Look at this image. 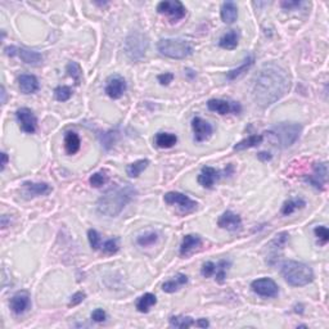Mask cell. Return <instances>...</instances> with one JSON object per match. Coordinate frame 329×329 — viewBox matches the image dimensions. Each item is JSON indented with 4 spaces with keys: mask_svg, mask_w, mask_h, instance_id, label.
<instances>
[{
    "mask_svg": "<svg viewBox=\"0 0 329 329\" xmlns=\"http://www.w3.org/2000/svg\"><path fill=\"white\" fill-rule=\"evenodd\" d=\"M291 88V80L287 71L281 66L269 63L261 67L252 81V98L257 106L269 107Z\"/></svg>",
    "mask_w": 329,
    "mask_h": 329,
    "instance_id": "obj_1",
    "label": "cell"
},
{
    "mask_svg": "<svg viewBox=\"0 0 329 329\" xmlns=\"http://www.w3.org/2000/svg\"><path fill=\"white\" fill-rule=\"evenodd\" d=\"M137 190L131 185H116L108 189L104 194L98 199L96 210L98 212L108 217H116L120 215L125 206L135 197Z\"/></svg>",
    "mask_w": 329,
    "mask_h": 329,
    "instance_id": "obj_2",
    "label": "cell"
},
{
    "mask_svg": "<svg viewBox=\"0 0 329 329\" xmlns=\"http://www.w3.org/2000/svg\"><path fill=\"white\" fill-rule=\"evenodd\" d=\"M282 275L289 285L304 287L314 281V273L308 265L298 261L288 260L282 264Z\"/></svg>",
    "mask_w": 329,
    "mask_h": 329,
    "instance_id": "obj_3",
    "label": "cell"
},
{
    "mask_svg": "<svg viewBox=\"0 0 329 329\" xmlns=\"http://www.w3.org/2000/svg\"><path fill=\"white\" fill-rule=\"evenodd\" d=\"M302 126L296 122H281L269 130L270 137L275 139L281 148H288L293 145L301 135Z\"/></svg>",
    "mask_w": 329,
    "mask_h": 329,
    "instance_id": "obj_4",
    "label": "cell"
},
{
    "mask_svg": "<svg viewBox=\"0 0 329 329\" xmlns=\"http://www.w3.org/2000/svg\"><path fill=\"white\" fill-rule=\"evenodd\" d=\"M158 51L172 59H184L193 53V47L183 39H162L157 44Z\"/></svg>",
    "mask_w": 329,
    "mask_h": 329,
    "instance_id": "obj_5",
    "label": "cell"
},
{
    "mask_svg": "<svg viewBox=\"0 0 329 329\" xmlns=\"http://www.w3.org/2000/svg\"><path fill=\"white\" fill-rule=\"evenodd\" d=\"M147 48H148V40L143 34L134 32V34H131L130 36L126 39L125 49H126L127 55H129L131 59H134V61L141 59L144 55V53H145V50H147Z\"/></svg>",
    "mask_w": 329,
    "mask_h": 329,
    "instance_id": "obj_6",
    "label": "cell"
},
{
    "mask_svg": "<svg viewBox=\"0 0 329 329\" xmlns=\"http://www.w3.org/2000/svg\"><path fill=\"white\" fill-rule=\"evenodd\" d=\"M157 12L160 14H166V16H168L172 22H178V21L185 17L187 9H185L182 1H179V0H174V1L164 0V1L158 3Z\"/></svg>",
    "mask_w": 329,
    "mask_h": 329,
    "instance_id": "obj_7",
    "label": "cell"
},
{
    "mask_svg": "<svg viewBox=\"0 0 329 329\" xmlns=\"http://www.w3.org/2000/svg\"><path fill=\"white\" fill-rule=\"evenodd\" d=\"M164 202L167 205H176L179 209L182 210L183 212H192L194 210H197L198 203L190 199L188 195L183 194L179 192H168L164 194Z\"/></svg>",
    "mask_w": 329,
    "mask_h": 329,
    "instance_id": "obj_8",
    "label": "cell"
},
{
    "mask_svg": "<svg viewBox=\"0 0 329 329\" xmlns=\"http://www.w3.org/2000/svg\"><path fill=\"white\" fill-rule=\"evenodd\" d=\"M251 289L261 297H277L279 287L270 278H260L251 283Z\"/></svg>",
    "mask_w": 329,
    "mask_h": 329,
    "instance_id": "obj_9",
    "label": "cell"
},
{
    "mask_svg": "<svg viewBox=\"0 0 329 329\" xmlns=\"http://www.w3.org/2000/svg\"><path fill=\"white\" fill-rule=\"evenodd\" d=\"M5 53L9 57H18L21 58L24 63H27V65H32V66H38L40 65V62L43 61V57H41L40 53L35 50H28V49L24 48H18V47H8L5 48Z\"/></svg>",
    "mask_w": 329,
    "mask_h": 329,
    "instance_id": "obj_10",
    "label": "cell"
},
{
    "mask_svg": "<svg viewBox=\"0 0 329 329\" xmlns=\"http://www.w3.org/2000/svg\"><path fill=\"white\" fill-rule=\"evenodd\" d=\"M16 117H17L21 129L24 133L34 134L36 131V129H38V120H36V116H35L34 112L30 108H26V107L20 108L16 112Z\"/></svg>",
    "mask_w": 329,
    "mask_h": 329,
    "instance_id": "obj_11",
    "label": "cell"
},
{
    "mask_svg": "<svg viewBox=\"0 0 329 329\" xmlns=\"http://www.w3.org/2000/svg\"><path fill=\"white\" fill-rule=\"evenodd\" d=\"M125 92H126V81L120 75L111 76L110 79L107 80L106 93L110 98L118 99V98L123 95Z\"/></svg>",
    "mask_w": 329,
    "mask_h": 329,
    "instance_id": "obj_12",
    "label": "cell"
},
{
    "mask_svg": "<svg viewBox=\"0 0 329 329\" xmlns=\"http://www.w3.org/2000/svg\"><path fill=\"white\" fill-rule=\"evenodd\" d=\"M207 107L210 111L219 113V115H228L230 112L239 113L240 106L239 103L228 102L224 99H211L207 102Z\"/></svg>",
    "mask_w": 329,
    "mask_h": 329,
    "instance_id": "obj_13",
    "label": "cell"
},
{
    "mask_svg": "<svg viewBox=\"0 0 329 329\" xmlns=\"http://www.w3.org/2000/svg\"><path fill=\"white\" fill-rule=\"evenodd\" d=\"M192 129L194 133L195 141H205L212 135V126L201 117H194L192 120Z\"/></svg>",
    "mask_w": 329,
    "mask_h": 329,
    "instance_id": "obj_14",
    "label": "cell"
},
{
    "mask_svg": "<svg viewBox=\"0 0 329 329\" xmlns=\"http://www.w3.org/2000/svg\"><path fill=\"white\" fill-rule=\"evenodd\" d=\"M9 306L10 310H12L14 314H17V315H21V314H24V312L27 311L31 306V300L28 292L26 291L17 292L13 297L10 298Z\"/></svg>",
    "mask_w": 329,
    "mask_h": 329,
    "instance_id": "obj_15",
    "label": "cell"
},
{
    "mask_svg": "<svg viewBox=\"0 0 329 329\" xmlns=\"http://www.w3.org/2000/svg\"><path fill=\"white\" fill-rule=\"evenodd\" d=\"M327 175H328L327 164H324V162L323 164H316L314 166L312 174L308 175V178H306V182L310 183L316 189H323L324 184L327 183Z\"/></svg>",
    "mask_w": 329,
    "mask_h": 329,
    "instance_id": "obj_16",
    "label": "cell"
},
{
    "mask_svg": "<svg viewBox=\"0 0 329 329\" xmlns=\"http://www.w3.org/2000/svg\"><path fill=\"white\" fill-rule=\"evenodd\" d=\"M221 178V171L216 170L213 167L206 166L201 170V174L198 175V183L202 185L203 188H212L219 179Z\"/></svg>",
    "mask_w": 329,
    "mask_h": 329,
    "instance_id": "obj_17",
    "label": "cell"
},
{
    "mask_svg": "<svg viewBox=\"0 0 329 329\" xmlns=\"http://www.w3.org/2000/svg\"><path fill=\"white\" fill-rule=\"evenodd\" d=\"M217 225L221 229L236 230L239 229L240 225H242V219H240L239 215H236L232 211H225L217 220Z\"/></svg>",
    "mask_w": 329,
    "mask_h": 329,
    "instance_id": "obj_18",
    "label": "cell"
},
{
    "mask_svg": "<svg viewBox=\"0 0 329 329\" xmlns=\"http://www.w3.org/2000/svg\"><path fill=\"white\" fill-rule=\"evenodd\" d=\"M24 193L28 197H38V195L49 194L51 192V187L47 183H32L24 182L22 185Z\"/></svg>",
    "mask_w": 329,
    "mask_h": 329,
    "instance_id": "obj_19",
    "label": "cell"
},
{
    "mask_svg": "<svg viewBox=\"0 0 329 329\" xmlns=\"http://www.w3.org/2000/svg\"><path fill=\"white\" fill-rule=\"evenodd\" d=\"M201 244H202L201 236L195 235V234H188V235L184 236L182 246H180V255L182 256H188Z\"/></svg>",
    "mask_w": 329,
    "mask_h": 329,
    "instance_id": "obj_20",
    "label": "cell"
},
{
    "mask_svg": "<svg viewBox=\"0 0 329 329\" xmlns=\"http://www.w3.org/2000/svg\"><path fill=\"white\" fill-rule=\"evenodd\" d=\"M18 81L21 92L24 94H34L39 90V81L34 75H22Z\"/></svg>",
    "mask_w": 329,
    "mask_h": 329,
    "instance_id": "obj_21",
    "label": "cell"
},
{
    "mask_svg": "<svg viewBox=\"0 0 329 329\" xmlns=\"http://www.w3.org/2000/svg\"><path fill=\"white\" fill-rule=\"evenodd\" d=\"M187 283H188V277L187 275L176 274L172 279L164 282V284H162V289H164V292H167V293H174V292L179 291Z\"/></svg>",
    "mask_w": 329,
    "mask_h": 329,
    "instance_id": "obj_22",
    "label": "cell"
},
{
    "mask_svg": "<svg viewBox=\"0 0 329 329\" xmlns=\"http://www.w3.org/2000/svg\"><path fill=\"white\" fill-rule=\"evenodd\" d=\"M221 20L225 24H233L238 17V8L234 1H225L221 5Z\"/></svg>",
    "mask_w": 329,
    "mask_h": 329,
    "instance_id": "obj_23",
    "label": "cell"
},
{
    "mask_svg": "<svg viewBox=\"0 0 329 329\" xmlns=\"http://www.w3.org/2000/svg\"><path fill=\"white\" fill-rule=\"evenodd\" d=\"M80 138L79 135L75 133V131H69V133L65 135V149L69 154H75L79 152L80 149Z\"/></svg>",
    "mask_w": 329,
    "mask_h": 329,
    "instance_id": "obj_24",
    "label": "cell"
},
{
    "mask_svg": "<svg viewBox=\"0 0 329 329\" xmlns=\"http://www.w3.org/2000/svg\"><path fill=\"white\" fill-rule=\"evenodd\" d=\"M156 304H157V298H156V296H154L153 293H145V295H143L141 297L138 298L137 301L138 311L145 314V312L149 311Z\"/></svg>",
    "mask_w": 329,
    "mask_h": 329,
    "instance_id": "obj_25",
    "label": "cell"
},
{
    "mask_svg": "<svg viewBox=\"0 0 329 329\" xmlns=\"http://www.w3.org/2000/svg\"><path fill=\"white\" fill-rule=\"evenodd\" d=\"M178 141V137L171 133H158L154 138V143L158 148H171Z\"/></svg>",
    "mask_w": 329,
    "mask_h": 329,
    "instance_id": "obj_26",
    "label": "cell"
},
{
    "mask_svg": "<svg viewBox=\"0 0 329 329\" xmlns=\"http://www.w3.org/2000/svg\"><path fill=\"white\" fill-rule=\"evenodd\" d=\"M255 63V57H252V55H250V57H247L246 59H244V62L242 63V65L238 67V69H234L232 70V71H229L228 73H226V79L228 80H235L236 77H239V76H242L244 73V72H247L248 70L254 66Z\"/></svg>",
    "mask_w": 329,
    "mask_h": 329,
    "instance_id": "obj_27",
    "label": "cell"
},
{
    "mask_svg": "<svg viewBox=\"0 0 329 329\" xmlns=\"http://www.w3.org/2000/svg\"><path fill=\"white\" fill-rule=\"evenodd\" d=\"M238 40H239V35L236 32L235 30H232L229 32H226L224 36H221L219 41V45L223 49H232L236 48V45H238Z\"/></svg>",
    "mask_w": 329,
    "mask_h": 329,
    "instance_id": "obj_28",
    "label": "cell"
},
{
    "mask_svg": "<svg viewBox=\"0 0 329 329\" xmlns=\"http://www.w3.org/2000/svg\"><path fill=\"white\" fill-rule=\"evenodd\" d=\"M262 141H264L262 135H251L244 141H240L239 143H236L234 145V151H244V149H248V148H254L262 143Z\"/></svg>",
    "mask_w": 329,
    "mask_h": 329,
    "instance_id": "obj_29",
    "label": "cell"
},
{
    "mask_svg": "<svg viewBox=\"0 0 329 329\" xmlns=\"http://www.w3.org/2000/svg\"><path fill=\"white\" fill-rule=\"evenodd\" d=\"M149 164V160H138V161L133 162L126 167V174L130 176V178H138L141 172L148 167Z\"/></svg>",
    "mask_w": 329,
    "mask_h": 329,
    "instance_id": "obj_30",
    "label": "cell"
},
{
    "mask_svg": "<svg viewBox=\"0 0 329 329\" xmlns=\"http://www.w3.org/2000/svg\"><path fill=\"white\" fill-rule=\"evenodd\" d=\"M170 326L174 327V328H180V329H185V328H190V327L195 326V320L190 316H171L170 318Z\"/></svg>",
    "mask_w": 329,
    "mask_h": 329,
    "instance_id": "obj_31",
    "label": "cell"
},
{
    "mask_svg": "<svg viewBox=\"0 0 329 329\" xmlns=\"http://www.w3.org/2000/svg\"><path fill=\"white\" fill-rule=\"evenodd\" d=\"M306 206V202L304 199L301 198H295V199H289L287 202H284L283 207H282V213L283 215H291L298 209H304Z\"/></svg>",
    "mask_w": 329,
    "mask_h": 329,
    "instance_id": "obj_32",
    "label": "cell"
},
{
    "mask_svg": "<svg viewBox=\"0 0 329 329\" xmlns=\"http://www.w3.org/2000/svg\"><path fill=\"white\" fill-rule=\"evenodd\" d=\"M158 240V233L156 232H147V233L141 234L137 238V243L141 247H149L153 246Z\"/></svg>",
    "mask_w": 329,
    "mask_h": 329,
    "instance_id": "obj_33",
    "label": "cell"
},
{
    "mask_svg": "<svg viewBox=\"0 0 329 329\" xmlns=\"http://www.w3.org/2000/svg\"><path fill=\"white\" fill-rule=\"evenodd\" d=\"M288 236L289 235H288L287 232H283V233H279L278 235H275L274 239L271 240L270 243H269V246L267 247H269L270 250L274 251V256H275V254H277V251L282 250V248L284 247V244L287 243Z\"/></svg>",
    "mask_w": 329,
    "mask_h": 329,
    "instance_id": "obj_34",
    "label": "cell"
},
{
    "mask_svg": "<svg viewBox=\"0 0 329 329\" xmlns=\"http://www.w3.org/2000/svg\"><path fill=\"white\" fill-rule=\"evenodd\" d=\"M108 182V175L106 171H98L95 174H93L89 179V183L94 188H100L102 185H104Z\"/></svg>",
    "mask_w": 329,
    "mask_h": 329,
    "instance_id": "obj_35",
    "label": "cell"
},
{
    "mask_svg": "<svg viewBox=\"0 0 329 329\" xmlns=\"http://www.w3.org/2000/svg\"><path fill=\"white\" fill-rule=\"evenodd\" d=\"M229 266H230V262L226 260L219 261V264L216 265L215 275H216V281L219 282V283H223V282L225 281L226 271H228Z\"/></svg>",
    "mask_w": 329,
    "mask_h": 329,
    "instance_id": "obj_36",
    "label": "cell"
},
{
    "mask_svg": "<svg viewBox=\"0 0 329 329\" xmlns=\"http://www.w3.org/2000/svg\"><path fill=\"white\" fill-rule=\"evenodd\" d=\"M54 96L55 99L59 100V102H66V100H69L72 96V89L70 86L66 85L58 86L54 90Z\"/></svg>",
    "mask_w": 329,
    "mask_h": 329,
    "instance_id": "obj_37",
    "label": "cell"
},
{
    "mask_svg": "<svg viewBox=\"0 0 329 329\" xmlns=\"http://www.w3.org/2000/svg\"><path fill=\"white\" fill-rule=\"evenodd\" d=\"M100 250H102L104 254L108 255L116 254L117 251H118V239H116V238L107 239L106 242H103V243L100 244Z\"/></svg>",
    "mask_w": 329,
    "mask_h": 329,
    "instance_id": "obj_38",
    "label": "cell"
},
{
    "mask_svg": "<svg viewBox=\"0 0 329 329\" xmlns=\"http://www.w3.org/2000/svg\"><path fill=\"white\" fill-rule=\"evenodd\" d=\"M69 75L71 76L72 79L75 80L76 84H80V79H81V67H80L76 62H70L67 67H66Z\"/></svg>",
    "mask_w": 329,
    "mask_h": 329,
    "instance_id": "obj_39",
    "label": "cell"
},
{
    "mask_svg": "<svg viewBox=\"0 0 329 329\" xmlns=\"http://www.w3.org/2000/svg\"><path fill=\"white\" fill-rule=\"evenodd\" d=\"M88 239H89L90 247H92L93 250H100V244H102V242H100V236L96 230L94 229L88 230Z\"/></svg>",
    "mask_w": 329,
    "mask_h": 329,
    "instance_id": "obj_40",
    "label": "cell"
},
{
    "mask_svg": "<svg viewBox=\"0 0 329 329\" xmlns=\"http://www.w3.org/2000/svg\"><path fill=\"white\" fill-rule=\"evenodd\" d=\"M314 233L318 236V239L320 240L322 244H327L329 240V232L327 226H316L314 229Z\"/></svg>",
    "mask_w": 329,
    "mask_h": 329,
    "instance_id": "obj_41",
    "label": "cell"
},
{
    "mask_svg": "<svg viewBox=\"0 0 329 329\" xmlns=\"http://www.w3.org/2000/svg\"><path fill=\"white\" fill-rule=\"evenodd\" d=\"M215 271H216V265L213 264V262H211V261L205 262L202 269H201V273H202V275L205 278H210L212 277V275H215Z\"/></svg>",
    "mask_w": 329,
    "mask_h": 329,
    "instance_id": "obj_42",
    "label": "cell"
},
{
    "mask_svg": "<svg viewBox=\"0 0 329 329\" xmlns=\"http://www.w3.org/2000/svg\"><path fill=\"white\" fill-rule=\"evenodd\" d=\"M85 297H86L85 292H76L75 295H72L71 300H70L69 302V306L70 307H71V306L73 307V306L80 305V304L85 300Z\"/></svg>",
    "mask_w": 329,
    "mask_h": 329,
    "instance_id": "obj_43",
    "label": "cell"
},
{
    "mask_svg": "<svg viewBox=\"0 0 329 329\" xmlns=\"http://www.w3.org/2000/svg\"><path fill=\"white\" fill-rule=\"evenodd\" d=\"M106 318H107V314L103 308H96V310H94V311L92 312V319L96 323L104 322Z\"/></svg>",
    "mask_w": 329,
    "mask_h": 329,
    "instance_id": "obj_44",
    "label": "cell"
},
{
    "mask_svg": "<svg viewBox=\"0 0 329 329\" xmlns=\"http://www.w3.org/2000/svg\"><path fill=\"white\" fill-rule=\"evenodd\" d=\"M157 79L161 85H168L174 80V75H172L171 72H164L162 75H158Z\"/></svg>",
    "mask_w": 329,
    "mask_h": 329,
    "instance_id": "obj_45",
    "label": "cell"
},
{
    "mask_svg": "<svg viewBox=\"0 0 329 329\" xmlns=\"http://www.w3.org/2000/svg\"><path fill=\"white\" fill-rule=\"evenodd\" d=\"M282 8H284V9H293L296 7H300L301 5V1H282L281 3Z\"/></svg>",
    "mask_w": 329,
    "mask_h": 329,
    "instance_id": "obj_46",
    "label": "cell"
},
{
    "mask_svg": "<svg viewBox=\"0 0 329 329\" xmlns=\"http://www.w3.org/2000/svg\"><path fill=\"white\" fill-rule=\"evenodd\" d=\"M257 157H258V160L260 161H270L271 160V154L270 153H266V152H260V153L257 154Z\"/></svg>",
    "mask_w": 329,
    "mask_h": 329,
    "instance_id": "obj_47",
    "label": "cell"
},
{
    "mask_svg": "<svg viewBox=\"0 0 329 329\" xmlns=\"http://www.w3.org/2000/svg\"><path fill=\"white\" fill-rule=\"evenodd\" d=\"M195 326L199 327V328H207L210 326L209 320H206V319H198L197 322H195Z\"/></svg>",
    "mask_w": 329,
    "mask_h": 329,
    "instance_id": "obj_48",
    "label": "cell"
},
{
    "mask_svg": "<svg viewBox=\"0 0 329 329\" xmlns=\"http://www.w3.org/2000/svg\"><path fill=\"white\" fill-rule=\"evenodd\" d=\"M7 162H8V154L5 153V152H3V153H1V170H4V168H5V166H7Z\"/></svg>",
    "mask_w": 329,
    "mask_h": 329,
    "instance_id": "obj_49",
    "label": "cell"
},
{
    "mask_svg": "<svg viewBox=\"0 0 329 329\" xmlns=\"http://www.w3.org/2000/svg\"><path fill=\"white\" fill-rule=\"evenodd\" d=\"M1 95H3V100H1V103H5V89H4V86H1Z\"/></svg>",
    "mask_w": 329,
    "mask_h": 329,
    "instance_id": "obj_50",
    "label": "cell"
}]
</instances>
